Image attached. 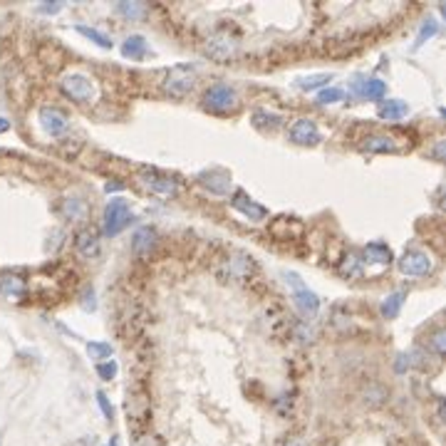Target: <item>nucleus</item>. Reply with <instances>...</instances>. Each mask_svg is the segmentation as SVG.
Instances as JSON below:
<instances>
[{"mask_svg": "<svg viewBox=\"0 0 446 446\" xmlns=\"http://www.w3.org/2000/svg\"><path fill=\"white\" fill-rule=\"evenodd\" d=\"M255 273V260L243 251H231L223 260H218L216 275L223 283H246Z\"/></svg>", "mask_w": 446, "mask_h": 446, "instance_id": "f257e3e1", "label": "nucleus"}, {"mask_svg": "<svg viewBox=\"0 0 446 446\" xmlns=\"http://www.w3.org/2000/svg\"><path fill=\"white\" fill-rule=\"evenodd\" d=\"M203 107L208 112H216V114H226V112H234L239 107V92L234 90L226 82H216L203 92Z\"/></svg>", "mask_w": 446, "mask_h": 446, "instance_id": "f03ea898", "label": "nucleus"}, {"mask_svg": "<svg viewBox=\"0 0 446 446\" xmlns=\"http://www.w3.org/2000/svg\"><path fill=\"white\" fill-rule=\"evenodd\" d=\"M196 85V70L188 65H176L164 77V92L174 100H183Z\"/></svg>", "mask_w": 446, "mask_h": 446, "instance_id": "7ed1b4c3", "label": "nucleus"}, {"mask_svg": "<svg viewBox=\"0 0 446 446\" xmlns=\"http://www.w3.org/2000/svg\"><path fill=\"white\" fill-rule=\"evenodd\" d=\"M139 181H142V186L149 193H154L159 198H174L179 191L176 181L171 176H167V174H162L159 169H149V167L139 169Z\"/></svg>", "mask_w": 446, "mask_h": 446, "instance_id": "20e7f679", "label": "nucleus"}, {"mask_svg": "<svg viewBox=\"0 0 446 446\" xmlns=\"http://www.w3.org/2000/svg\"><path fill=\"white\" fill-rule=\"evenodd\" d=\"M132 221V211H129V203L124 198H112L104 208V234L107 236H117L124 231V226Z\"/></svg>", "mask_w": 446, "mask_h": 446, "instance_id": "39448f33", "label": "nucleus"}, {"mask_svg": "<svg viewBox=\"0 0 446 446\" xmlns=\"http://www.w3.org/2000/svg\"><path fill=\"white\" fill-rule=\"evenodd\" d=\"M62 92H65L67 97H70L72 102H77V104H87V102L92 100V95H95V85H92L90 77L85 75H67L62 77L60 82Z\"/></svg>", "mask_w": 446, "mask_h": 446, "instance_id": "423d86ee", "label": "nucleus"}, {"mask_svg": "<svg viewBox=\"0 0 446 446\" xmlns=\"http://www.w3.org/2000/svg\"><path fill=\"white\" fill-rule=\"evenodd\" d=\"M285 278H288V283L295 288V293H293V300H295V305H298V310L305 315V318H313L315 313L320 310V300H318V295L313 293V290H308L303 283H300V278L295 273H285Z\"/></svg>", "mask_w": 446, "mask_h": 446, "instance_id": "0eeeda50", "label": "nucleus"}, {"mask_svg": "<svg viewBox=\"0 0 446 446\" xmlns=\"http://www.w3.org/2000/svg\"><path fill=\"white\" fill-rule=\"evenodd\" d=\"M397 265H399V270L404 275H429L434 263H431V258L424 251H406Z\"/></svg>", "mask_w": 446, "mask_h": 446, "instance_id": "6e6552de", "label": "nucleus"}, {"mask_svg": "<svg viewBox=\"0 0 446 446\" xmlns=\"http://www.w3.org/2000/svg\"><path fill=\"white\" fill-rule=\"evenodd\" d=\"M206 52L211 60L216 62H226L236 55V42L234 37H229L226 32H216L206 40Z\"/></svg>", "mask_w": 446, "mask_h": 446, "instance_id": "1a4fd4ad", "label": "nucleus"}, {"mask_svg": "<svg viewBox=\"0 0 446 446\" xmlns=\"http://www.w3.org/2000/svg\"><path fill=\"white\" fill-rule=\"evenodd\" d=\"M40 124H42V129H45L47 134L57 137V134L67 132V127H70V119H67L65 112L57 109V107H42V109H40Z\"/></svg>", "mask_w": 446, "mask_h": 446, "instance_id": "9d476101", "label": "nucleus"}, {"mask_svg": "<svg viewBox=\"0 0 446 446\" xmlns=\"http://www.w3.org/2000/svg\"><path fill=\"white\" fill-rule=\"evenodd\" d=\"M231 206H234L239 213H243L248 221H263V218H268V208L255 203L246 191H236L234 198H231Z\"/></svg>", "mask_w": 446, "mask_h": 446, "instance_id": "9b49d317", "label": "nucleus"}, {"mask_svg": "<svg viewBox=\"0 0 446 446\" xmlns=\"http://www.w3.org/2000/svg\"><path fill=\"white\" fill-rule=\"evenodd\" d=\"M290 142L300 144V147H315L320 142L318 124L313 119H298V122L290 127Z\"/></svg>", "mask_w": 446, "mask_h": 446, "instance_id": "f8f14e48", "label": "nucleus"}, {"mask_svg": "<svg viewBox=\"0 0 446 446\" xmlns=\"http://www.w3.org/2000/svg\"><path fill=\"white\" fill-rule=\"evenodd\" d=\"M198 181H201L203 188H208V191L216 193V196L229 193L231 186H234V181H231V174L223 171V169H211V171H203L201 176H198Z\"/></svg>", "mask_w": 446, "mask_h": 446, "instance_id": "ddd939ff", "label": "nucleus"}, {"mask_svg": "<svg viewBox=\"0 0 446 446\" xmlns=\"http://www.w3.org/2000/svg\"><path fill=\"white\" fill-rule=\"evenodd\" d=\"M75 248L82 258L92 260L100 255V234L95 229H82L80 234L75 236Z\"/></svg>", "mask_w": 446, "mask_h": 446, "instance_id": "4468645a", "label": "nucleus"}, {"mask_svg": "<svg viewBox=\"0 0 446 446\" xmlns=\"http://www.w3.org/2000/svg\"><path fill=\"white\" fill-rule=\"evenodd\" d=\"M154 246H157V231L154 229H139L137 234H134V241H132L134 255H139V258H149V253L154 251Z\"/></svg>", "mask_w": 446, "mask_h": 446, "instance_id": "2eb2a0df", "label": "nucleus"}, {"mask_svg": "<svg viewBox=\"0 0 446 446\" xmlns=\"http://www.w3.org/2000/svg\"><path fill=\"white\" fill-rule=\"evenodd\" d=\"M25 290H28V283L18 273L0 275V295H3V298H23Z\"/></svg>", "mask_w": 446, "mask_h": 446, "instance_id": "dca6fc26", "label": "nucleus"}, {"mask_svg": "<svg viewBox=\"0 0 446 446\" xmlns=\"http://www.w3.org/2000/svg\"><path fill=\"white\" fill-rule=\"evenodd\" d=\"M362 258H365L367 263H375V265H390L392 260H394V255H392L390 246L375 241V243L365 246V251H362Z\"/></svg>", "mask_w": 446, "mask_h": 446, "instance_id": "f3484780", "label": "nucleus"}, {"mask_svg": "<svg viewBox=\"0 0 446 446\" xmlns=\"http://www.w3.org/2000/svg\"><path fill=\"white\" fill-rule=\"evenodd\" d=\"M406 112H409V107L402 100H387L380 104V117L387 119V122H397V119L406 117Z\"/></svg>", "mask_w": 446, "mask_h": 446, "instance_id": "a211bd4d", "label": "nucleus"}, {"mask_svg": "<svg viewBox=\"0 0 446 446\" xmlns=\"http://www.w3.org/2000/svg\"><path fill=\"white\" fill-rule=\"evenodd\" d=\"M362 147L367 149V152L372 154H385V152H397V142L392 137H385V134H372V137L365 139V144Z\"/></svg>", "mask_w": 446, "mask_h": 446, "instance_id": "6ab92c4d", "label": "nucleus"}, {"mask_svg": "<svg viewBox=\"0 0 446 446\" xmlns=\"http://www.w3.org/2000/svg\"><path fill=\"white\" fill-rule=\"evenodd\" d=\"M122 55L132 57V60H142L147 55V40L142 35H129L122 45Z\"/></svg>", "mask_w": 446, "mask_h": 446, "instance_id": "aec40b11", "label": "nucleus"}, {"mask_svg": "<svg viewBox=\"0 0 446 446\" xmlns=\"http://www.w3.org/2000/svg\"><path fill=\"white\" fill-rule=\"evenodd\" d=\"M404 298H406L404 290H397V293H392L390 298L382 303V315H385L387 320H394L397 315H399L402 305H404Z\"/></svg>", "mask_w": 446, "mask_h": 446, "instance_id": "412c9836", "label": "nucleus"}, {"mask_svg": "<svg viewBox=\"0 0 446 446\" xmlns=\"http://www.w3.org/2000/svg\"><path fill=\"white\" fill-rule=\"evenodd\" d=\"M80 35H85L87 40H92V42H97L100 47H104V50H109L114 42H112V37L109 35H104V32H100V30H95V28H87V25H77L75 28Z\"/></svg>", "mask_w": 446, "mask_h": 446, "instance_id": "4be33fe9", "label": "nucleus"}, {"mask_svg": "<svg viewBox=\"0 0 446 446\" xmlns=\"http://www.w3.org/2000/svg\"><path fill=\"white\" fill-rule=\"evenodd\" d=\"M385 92H387V85L382 80H367L365 85H362V95H365L367 100L380 102L382 97H385Z\"/></svg>", "mask_w": 446, "mask_h": 446, "instance_id": "5701e85b", "label": "nucleus"}, {"mask_svg": "<svg viewBox=\"0 0 446 446\" xmlns=\"http://www.w3.org/2000/svg\"><path fill=\"white\" fill-rule=\"evenodd\" d=\"M65 213L70 221H80V218H85V203L80 201V198H67L65 201Z\"/></svg>", "mask_w": 446, "mask_h": 446, "instance_id": "b1692460", "label": "nucleus"}, {"mask_svg": "<svg viewBox=\"0 0 446 446\" xmlns=\"http://www.w3.org/2000/svg\"><path fill=\"white\" fill-rule=\"evenodd\" d=\"M330 80H332V75H310V77H303V80L298 82V87L300 90H315V87L327 85Z\"/></svg>", "mask_w": 446, "mask_h": 446, "instance_id": "393cba45", "label": "nucleus"}, {"mask_svg": "<svg viewBox=\"0 0 446 446\" xmlns=\"http://www.w3.org/2000/svg\"><path fill=\"white\" fill-rule=\"evenodd\" d=\"M429 345H431V350L436 352V357H444V352H446V330H436L434 334L429 337Z\"/></svg>", "mask_w": 446, "mask_h": 446, "instance_id": "a878e982", "label": "nucleus"}, {"mask_svg": "<svg viewBox=\"0 0 446 446\" xmlns=\"http://www.w3.org/2000/svg\"><path fill=\"white\" fill-rule=\"evenodd\" d=\"M360 263H362V260H357V255L350 253L345 258V263L340 265V273L347 275V278H357V275H360Z\"/></svg>", "mask_w": 446, "mask_h": 446, "instance_id": "bb28decb", "label": "nucleus"}, {"mask_svg": "<svg viewBox=\"0 0 446 446\" xmlns=\"http://www.w3.org/2000/svg\"><path fill=\"white\" fill-rule=\"evenodd\" d=\"M87 352H90L95 360H107V357H112V345L109 342H90Z\"/></svg>", "mask_w": 446, "mask_h": 446, "instance_id": "cd10ccee", "label": "nucleus"}, {"mask_svg": "<svg viewBox=\"0 0 446 446\" xmlns=\"http://www.w3.org/2000/svg\"><path fill=\"white\" fill-rule=\"evenodd\" d=\"M342 97H345V92L337 90V87H327V90H323L318 95V102L320 104H334V102H342Z\"/></svg>", "mask_w": 446, "mask_h": 446, "instance_id": "c85d7f7f", "label": "nucleus"}, {"mask_svg": "<svg viewBox=\"0 0 446 446\" xmlns=\"http://www.w3.org/2000/svg\"><path fill=\"white\" fill-rule=\"evenodd\" d=\"M117 11L122 13V16L132 18V20H139V18L144 16V6H142V3H119Z\"/></svg>", "mask_w": 446, "mask_h": 446, "instance_id": "c756f323", "label": "nucleus"}, {"mask_svg": "<svg viewBox=\"0 0 446 446\" xmlns=\"http://www.w3.org/2000/svg\"><path fill=\"white\" fill-rule=\"evenodd\" d=\"M414 357H416V352H409V355H399V357H397L394 370L402 375V372H406V370H411V367H414V365H419V362H416Z\"/></svg>", "mask_w": 446, "mask_h": 446, "instance_id": "7c9ffc66", "label": "nucleus"}, {"mask_svg": "<svg viewBox=\"0 0 446 446\" xmlns=\"http://www.w3.org/2000/svg\"><path fill=\"white\" fill-rule=\"evenodd\" d=\"M97 375L102 377V380H114V375H117V362H100L97 365Z\"/></svg>", "mask_w": 446, "mask_h": 446, "instance_id": "2f4dec72", "label": "nucleus"}, {"mask_svg": "<svg viewBox=\"0 0 446 446\" xmlns=\"http://www.w3.org/2000/svg\"><path fill=\"white\" fill-rule=\"evenodd\" d=\"M436 30H439V28H436V23H434V20H426V25L421 28L419 37H416V47H421V45H424V42L429 40V37L434 35Z\"/></svg>", "mask_w": 446, "mask_h": 446, "instance_id": "473e14b6", "label": "nucleus"}, {"mask_svg": "<svg viewBox=\"0 0 446 446\" xmlns=\"http://www.w3.org/2000/svg\"><path fill=\"white\" fill-rule=\"evenodd\" d=\"M97 402H100V406H102V414H104L107 419H112V416H114V409H112V404L107 402L104 392H97Z\"/></svg>", "mask_w": 446, "mask_h": 446, "instance_id": "72a5a7b5", "label": "nucleus"}, {"mask_svg": "<svg viewBox=\"0 0 446 446\" xmlns=\"http://www.w3.org/2000/svg\"><path fill=\"white\" fill-rule=\"evenodd\" d=\"M62 8V3H55V6H40V13H57Z\"/></svg>", "mask_w": 446, "mask_h": 446, "instance_id": "f704fd0d", "label": "nucleus"}, {"mask_svg": "<svg viewBox=\"0 0 446 446\" xmlns=\"http://www.w3.org/2000/svg\"><path fill=\"white\" fill-rule=\"evenodd\" d=\"M434 157L439 159V162H441V159H444V142H439V144H436V149H434Z\"/></svg>", "mask_w": 446, "mask_h": 446, "instance_id": "c9c22d12", "label": "nucleus"}, {"mask_svg": "<svg viewBox=\"0 0 446 446\" xmlns=\"http://www.w3.org/2000/svg\"><path fill=\"white\" fill-rule=\"evenodd\" d=\"M8 129H11V122H8L6 117H0V134H6Z\"/></svg>", "mask_w": 446, "mask_h": 446, "instance_id": "e433bc0d", "label": "nucleus"}, {"mask_svg": "<svg viewBox=\"0 0 446 446\" xmlns=\"http://www.w3.org/2000/svg\"><path fill=\"white\" fill-rule=\"evenodd\" d=\"M117 188H122V183H107V191H117Z\"/></svg>", "mask_w": 446, "mask_h": 446, "instance_id": "4c0bfd02", "label": "nucleus"}, {"mask_svg": "<svg viewBox=\"0 0 446 446\" xmlns=\"http://www.w3.org/2000/svg\"><path fill=\"white\" fill-rule=\"evenodd\" d=\"M288 446H305V441L303 439H293V441H288Z\"/></svg>", "mask_w": 446, "mask_h": 446, "instance_id": "58836bf2", "label": "nucleus"}, {"mask_svg": "<svg viewBox=\"0 0 446 446\" xmlns=\"http://www.w3.org/2000/svg\"><path fill=\"white\" fill-rule=\"evenodd\" d=\"M107 446H119V444H117V439H112V441H109V444H107Z\"/></svg>", "mask_w": 446, "mask_h": 446, "instance_id": "ea45409f", "label": "nucleus"}]
</instances>
